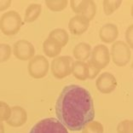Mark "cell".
Wrapping results in <instances>:
<instances>
[{"mask_svg":"<svg viewBox=\"0 0 133 133\" xmlns=\"http://www.w3.org/2000/svg\"><path fill=\"white\" fill-rule=\"evenodd\" d=\"M56 119L71 131H80L94 120L95 106L90 91L78 84L65 86L56 99Z\"/></svg>","mask_w":133,"mask_h":133,"instance_id":"1","label":"cell"},{"mask_svg":"<svg viewBox=\"0 0 133 133\" xmlns=\"http://www.w3.org/2000/svg\"><path fill=\"white\" fill-rule=\"evenodd\" d=\"M23 20L16 10L4 12L0 17V31L5 36H14L22 29Z\"/></svg>","mask_w":133,"mask_h":133,"instance_id":"2","label":"cell"},{"mask_svg":"<svg viewBox=\"0 0 133 133\" xmlns=\"http://www.w3.org/2000/svg\"><path fill=\"white\" fill-rule=\"evenodd\" d=\"M74 60L70 56H59L50 63V70L53 77L63 79L72 74V66Z\"/></svg>","mask_w":133,"mask_h":133,"instance_id":"3","label":"cell"},{"mask_svg":"<svg viewBox=\"0 0 133 133\" xmlns=\"http://www.w3.org/2000/svg\"><path fill=\"white\" fill-rule=\"evenodd\" d=\"M110 56L114 64L118 66H125L131 59V51L125 42L115 41L112 44Z\"/></svg>","mask_w":133,"mask_h":133,"instance_id":"4","label":"cell"},{"mask_svg":"<svg viewBox=\"0 0 133 133\" xmlns=\"http://www.w3.org/2000/svg\"><path fill=\"white\" fill-rule=\"evenodd\" d=\"M50 62L48 61L47 57L42 55H36L28 62V74L35 79L44 78L50 71Z\"/></svg>","mask_w":133,"mask_h":133,"instance_id":"5","label":"cell"},{"mask_svg":"<svg viewBox=\"0 0 133 133\" xmlns=\"http://www.w3.org/2000/svg\"><path fill=\"white\" fill-rule=\"evenodd\" d=\"M29 133H69L62 124L56 118H46L39 120L32 129Z\"/></svg>","mask_w":133,"mask_h":133,"instance_id":"6","label":"cell"},{"mask_svg":"<svg viewBox=\"0 0 133 133\" xmlns=\"http://www.w3.org/2000/svg\"><path fill=\"white\" fill-rule=\"evenodd\" d=\"M35 53L34 45L26 39L17 40L12 46V54L16 59L22 62H29L36 56Z\"/></svg>","mask_w":133,"mask_h":133,"instance_id":"7","label":"cell"},{"mask_svg":"<svg viewBox=\"0 0 133 133\" xmlns=\"http://www.w3.org/2000/svg\"><path fill=\"white\" fill-rule=\"evenodd\" d=\"M111 60L109 49L104 44H97L92 48L90 62L100 70L107 68Z\"/></svg>","mask_w":133,"mask_h":133,"instance_id":"8","label":"cell"},{"mask_svg":"<svg viewBox=\"0 0 133 133\" xmlns=\"http://www.w3.org/2000/svg\"><path fill=\"white\" fill-rule=\"evenodd\" d=\"M117 85L118 82L116 78L108 72H104L99 74L96 81V89L102 94H110L116 89Z\"/></svg>","mask_w":133,"mask_h":133,"instance_id":"9","label":"cell"},{"mask_svg":"<svg viewBox=\"0 0 133 133\" xmlns=\"http://www.w3.org/2000/svg\"><path fill=\"white\" fill-rule=\"evenodd\" d=\"M89 20L81 15H75L68 22V29L71 34L74 36H80L84 34L90 26Z\"/></svg>","mask_w":133,"mask_h":133,"instance_id":"10","label":"cell"},{"mask_svg":"<svg viewBox=\"0 0 133 133\" xmlns=\"http://www.w3.org/2000/svg\"><path fill=\"white\" fill-rule=\"evenodd\" d=\"M28 121V113L26 109L21 106L11 107V114L7 123L8 125L14 128H19L23 126Z\"/></svg>","mask_w":133,"mask_h":133,"instance_id":"11","label":"cell"},{"mask_svg":"<svg viewBox=\"0 0 133 133\" xmlns=\"http://www.w3.org/2000/svg\"><path fill=\"white\" fill-rule=\"evenodd\" d=\"M100 39L102 43L114 44L119 37V29L116 25L113 23H107L100 28Z\"/></svg>","mask_w":133,"mask_h":133,"instance_id":"12","label":"cell"},{"mask_svg":"<svg viewBox=\"0 0 133 133\" xmlns=\"http://www.w3.org/2000/svg\"><path fill=\"white\" fill-rule=\"evenodd\" d=\"M92 47L85 42H81L76 44L72 50V56L75 61L86 62L91 56Z\"/></svg>","mask_w":133,"mask_h":133,"instance_id":"13","label":"cell"},{"mask_svg":"<svg viewBox=\"0 0 133 133\" xmlns=\"http://www.w3.org/2000/svg\"><path fill=\"white\" fill-rule=\"evenodd\" d=\"M43 50L45 57L54 59L60 56L62 50V47H61L59 44H57L49 38H47L43 43Z\"/></svg>","mask_w":133,"mask_h":133,"instance_id":"14","label":"cell"},{"mask_svg":"<svg viewBox=\"0 0 133 133\" xmlns=\"http://www.w3.org/2000/svg\"><path fill=\"white\" fill-rule=\"evenodd\" d=\"M48 38L61 47H65L69 41V34L64 28H55L49 33Z\"/></svg>","mask_w":133,"mask_h":133,"instance_id":"15","label":"cell"},{"mask_svg":"<svg viewBox=\"0 0 133 133\" xmlns=\"http://www.w3.org/2000/svg\"><path fill=\"white\" fill-rule=\"evenodd\" d=\"M72 74L80 81L88 79V68L86 62L74 61L72 66Z\"/></svg>","mask_w":133,"mask_h":133,"instance_id":"16","label":"cell"},{"mask_svg":"<svg viewBox=\"0 0 133 133\" xmlns=\"http://www.w3.org/2000/svg\"><path fill=\"white\" fill-rule=\"evenodd\" d=\"M42 12V6L39 4H31L26 7L24 14L23 22L26 23H32L37 21Z\"/></svg>","mask_w":133,"mask_h":133,"instance_id":"17","label":"cell"},{"mask_svg":"<svg viewBox=\"0 0 133 133\" xmlns=\"http://www.w3.org/2000/svg\"><path fill=\"white\" fill-rule=\"evenodd\" d=\"M44 4L50 10L53 12H61L68 7V0H46Z\"/></svg>","mask_w":133,"mask_h":133,"instance_id":"18","label":"cell"},{"mask_svg":"<svg viewBox=\"0 0 133 133\" xmlns=\"http://www.w3.org/2000/svg\"><path fill=\"white\" fill-rule=\"evenodd\" d=\"M122 0H104L102 2L103 11L106 16H111L122 4Z\"/></svg>","mask_w":133,"mask_h":133,"instance_id":"19","label":"cell"},{"mask_svg":"<svg viewBox=\"0 0 133 133\" xmlns=\"http://www.w3.org/2000/svg\"><path fill=\"white\" fill-rule=\"evenodd\" d=\"M96 11H97V8H96V3L93 0H86L85 6L81 16H84L87 20H89V22H90L95 17Z\"/></svg>","mask_w":133,"mask_h":133,"instance_id":"20","label":"cell"},{"mask_svg":"<svg viewBox=\"0 0 133 133\" xmlns=\"http://www.w3.org/2000/svg\"><path fill=\"white\" fill-rule=\"evenodd\" d=\"M81 133H104V127L101 122L92 120L82 129Z\"/></svg>","mask_w":133,"mask_h":133,"instance_id":"21","label":"cell"},{"mask_svg":"<svg viewBox=\"0 0 133 133\" xmlns=\"http://www.w3.org/2000/svg\"><path fill=\"white\" fill-rule=\"evenodd\" d=\"M11 114V107L4 101H0V122H7Z\"/></svg>","mask_w":133,"mask_h":133,"instance_id":"22","label":"cell"},{"mask_svg":"<svg viewBox=\"0 0 133 133\" xmlns=\"http://www.w3.org/2000/svg\"><path fill=\"white\" fill-rule=\"evenodd\" d=\"M12 55V47L5 43H0V63L7 62Z\"/></svg>","mask_w":133,"mask_h":133,"instance_id":"23","label":"cell"},{"mask_svg":"<svg viewBox=\"0 0 133 133\" xmlns=\"http://www.w3.org/2000/svg\"><path fill=\"white\" fill-rule=\"evenodd\" d=\"M116 130L118 133H133V120H122L118 124Z\"/></svg>","mask_w":133,"mask_h":133,"instance_id":"24","label":"cell"},{"mask_svg":"<svg viewBox=\"0 0 133 133\" xmlns=\"http://www.w3.org/2000/svg\"><path fill=\"white\" fill-rule=\"evenodd\" d=\"M86 0H71L69 2L70 7L74 13L76 15H82L84 6H85Z\"/></svg>","mask_w":133,"mask_h":133,"instance_id":"25","label":"cell"},{"mask_svg":"<svg viewBox=\"0 0 133 133\" xmlns=\"http://www.w3.org/2000/svg\"><path fill=\"white\" fill-rule=\"evenodd\" d=\"M87 62V68H88V79H94L97 76H99L101 70L94 66L90 61Z\"/></svg>","mask_w":133,"mask_h":133,"instance_id":"26","label":"cell"},{"mask_svg":"<svg viewBox=\"0 0 133 133\" xmlns=\"http://www.w3.org/2000/svg\"><path fill=\"white\" fill-rule=\"evenodd\" d=\"M125 43L130 49H133V24L129 26L125 31Z\"/></svg>","mask_w":133,"mask_h":133,"instance_id":"27","label":"cell"},{"mask_svg":"<svg viewBox=\"0 0 133 133\" xmlns=\"http://www.w3.org/2000/svg\"><path fill=\"white\" fill-rule=\"evenodd\" d=\"M12 4L11 0H0V11H6Z\"/></svg>","mask_w":133,"mask_h":133,"instance_id":"28","label":"cell"},{"mask_svg":"<svg viewBox=\"0 0 133 133\" xmlns=\"http://www.w3.org/2000/svg\"><path fill=\"white\" fill-rule=\"evenodd\" d=\"M0 133H5L4 123H1V122H0Z\"/></svg>","mask_w":133,"mask_h":133,"instance_id":"29","label":"cell"},{"mask_svg":"<svg viewBox=\"0 0 133 133\" xmlns=\"http://www.w3.org/2000/svg\"><path fill=\"white\" fill-rule=\"evenodd\" d=\"M131 16L133 17V4H132L131 9Z\"/></svg>","mask_w":133,"mask_h":133,"instance_id":"30","label":"cell"}]
</instances>
